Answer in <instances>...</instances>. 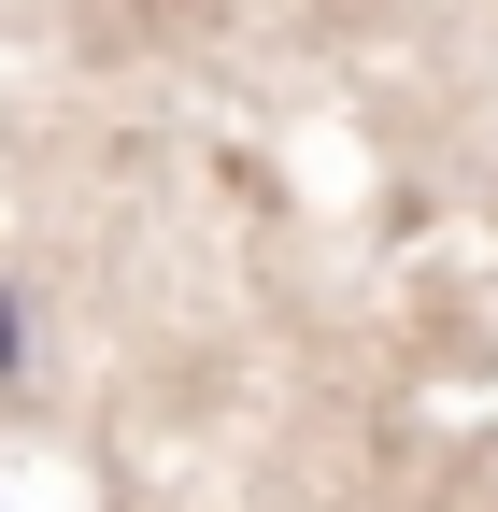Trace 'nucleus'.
Here are the masks:
<instances>
[{
  "label": "nucleus",
  "mask_w": 498,
  "mask_h": 512,
  "mask_svg": "<svg viewBox=\"0 0 498 512\" xmlns=\"http://www.w3.org/2000/svg\"><path fill=\"white\" fill-rule=\"evenodd\" d=\"M0 384H15V399L43 384V299H0Z\"/></svg>",
  "instance_id": "nucleus-1"
}]
</instances>
